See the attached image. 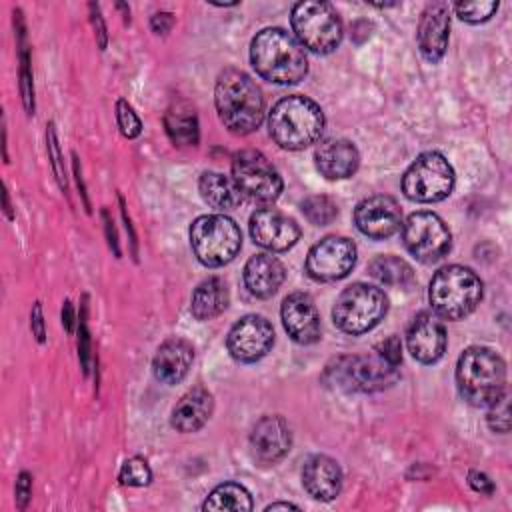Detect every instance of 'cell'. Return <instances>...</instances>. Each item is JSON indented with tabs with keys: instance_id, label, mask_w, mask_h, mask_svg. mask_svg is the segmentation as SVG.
Listing matches in <instances>:
<instances>
[{
	"instance_id": "obj_4",
	"label": "cell",
	"mask_w": 512,
	"mask_h": 512,
	"mask_svg": "<svg viewBox=\"0 0 512 512\" xmlns=\"http://www.w3.org/2000/svg\"><path fill=\"white\" fill-rule=\"evenodd\" d=\"M324 112L322 108L300 94L286 96L278 100L268 116V130L272 140L286 150H302L314 142L324 132Z\"/></svg>"
},
{
	"instance_id": "obj_26",
	"label": "cell",
	"mask_w": 512,
	"mask_h": 512,
	"mask_svg": "<svg viewBox=\"0 0 512 512\" xmlns=\"http://www.w3.org/2000/svg\"><path fill=\"white\" fill-rule=\"evenodd\" d=\"M228 306V288L226 282L218 276L202 280L192 292V316L196 320H212L222 314Z\"/></svg>"
},
{
	"instance_id": "obj_36",
	"label": "cell",
	"mask_w": 512,
	"mask_h": 512,
	"mask_svg": "<svg viewBox=\"0 0 512 512\" xmlns=\"http://www.w3.org/2000/svg\"><path fill=\"white\" fill-rule=\"evenodd\" d=\"M116 122H118L122 136H126V138H136L142 132V122H140L138 114L134 112V108L126 100L116 102Z\"/></svg>"
},
{
	"instance_id": "obj_11",
	"label": "cell",
	"mask_w": 512,
	"mask_h": 512,
	"mask_svg": "<svg viewBox=\"0 0 512 512\" xmlns=\"http://www.w3.org/2000/svg\"><path fill=\"white\" fill-rule=\"evenodd\" d=\"M402 242L416 260L432 264L450 252L452 234L434 212H414L402 224Z\"/></svg>"
},
{
	"instance_id": "obj_22",
	"label": "cell",
	"mask_w": 512,
	"mask_h": 512,
	"mask_svg": "<svg viewBox=\"0 0 512 512\" xmlns=\"http://www.w3.org/2000/svg\"><path fill=\"white\" fill-rule=\"evenodd\" d=\"M302 484L312 498L334 500L342 490V470L334 458L314 454L304 462Z\"/></svg>"
},
{
	"instance_id": "obj_6",
	"label": "cell",
	"mask_w": 512,
	"mask_h": 512,
	"mask_svg": "<svg viewBox=\"0 0 512 512\" xmlns=\"http://www.w3.org/2000/svg\"><path fill=\"white\" fill-rule=\"evenodd\" d=\"M190 246L204 266L216 268L234 260L242 246V234L232 218L224 214H204L190 226Z\"/></svg>"
},
{
	"instance_id": "obj_9",
	"label": "cell",
	"mask_w": 512,
	"mask_h": 512,
	"mask_svg": "<svg viewBox=\"0 0 512 512\" xmlns=\"http://www.w3.org/2000/svg\"><path fill=\"white\" fill-rule=\"evenodd\" d=\"M328 384L348 392H378L392 386L400 374L378 354L374 356H340L326 366Z\"/></svg>"
},
{
	"instance_id": "obj_1",
	"label": "cell",
	"mask_w": 512,
	"mask_h": 512,
	"mask_svg": "<svg viewBox=\"0 0 512 512\" xmlns=\"http://www.w3.org/2000/svg\"><path fill=\"white\" fill-rule=\"evenodd\" d=\"M254 70L274 84H298L308 72V58L300 42L282 28L260 30L250 44Z\"/></svg>"
},
{
	"instance_id": "obj_29",
	"label": "cell",
	"mask_w": 512,
	"mask_h": 512,
	"mask_svg": "<svg viewBox=\"0 0 512 512\" xmlns=\"http://www.w3.org/2000/svg\"><path fill=\"white\" fill-rule=\"evenodd\" d=\"M368 272L372 278L386 286H406L414 280L412 266L406 260L392 254L376 256L374 260H370Z\"/></svg>"
},
{
	"instance_id": "obj_48",
	"label": "cell",
	"mask_w": 512,
	"mask_h": 512,
	"mask_svg": "<svg viewBox=\"0 0 512 512\" xmlns=\"http://www.w3.org/2000/svg\"><path fill=\"white\" fill-rule=\"evenodd\" d=\"M4 212H6V216L12 220L14 218V212H12V206H10V198H8V192L4 190Z\"/></svg>"
},
{
	"instance_id": "obj_37",
	"label": "cell",
	"mask_w": 512,
	"mask_h": 512,
	"mask_svg": "<svg viewBox=\"0 0 512 512\" xmlns=\"http://www.w3.org/2000/svg\"><path fill=\"white\" fill-rule=\"evenodd\" d=\"M46 142H48V158H50V164H52V170H54V176L58 180V186L66 192L68 190V182H66V172H64V162H62V156H60V146H58V138H56V130H54V124L50 122L46 126Z\"/></svg>"
},
{
	"instance_id": "obj_39",
	"label": "cell",
	"mask_w": 512,
	"mask_h": 512,
	"mask_svg": "<svg viewBox=\"0 0 512 512\" xmlns=\"http://www.w3.org/2000/svg\"><path fill=\"white\" fill-rule=\"evenodd\" d=\"M376 354L390 366H400L402 362V342L398 336H388L376 346Z\"/></svg>"
},
{
	"instance_id": "obj_25",
	"label": "cell",
	"mask_w": 512,
	"mask_h": 512,
	"mask_svg": "<svg viewBox=\"0 0 512 512\" xmlns=\"http://www.w3.org/2000/svg\"><path fill=\"white\" fill-rule=\"evenodd\" d=\"M214 400L204 386H194L188 390L172 408L170 424L178 432H196L212 416Z\"/></svg>"
},
{
	"instance_id": "obj_15",
	"label": "cell",
	"mask_w": 512,
	"mask_h": 512,
	"mask_svg": "<svg viewBox=\"0 0 512 512\" xmlns=\"http://www.w3.org/2000/svg\"><path fill=\"white\" fill-rule=\"evenodd\" d=\"M354 224L364 236L372 240H384L400 228L402 210L392 196L376 194L358 202L354 210Z\"/></svg>"
},
{
	"instance_id": "obj_40",
	"label": "cell",
	"mask_w": 512,
	"mask_h": 512,
	"mask_svg": "<svg viewBox=\"0 0 512 512\" xmlns=\"http://www.w3.org/2000/svg\"><path fill=\"white\" fill-rule=\"evenodd\" d=\"M16 506L20 510H24L30 502V496H32V476L28 472H20L18 474V480H16Z\"/></svg>"
},
{
	"instance_id": "obj_3",
	"label": "cell",
	"mask_w": 512,
	"mask_h": 512,
	"mask_svg": "<svg viewBox=\"0 0 512 512\" xmlns=\"http://www.w3.org/2000/svg\"><path fill=\"white\" fill-rule=\"evenodd\" d=\"M456 384L472 406H490L506 392V364L486 346L466 348L456 364Z\"/></svg>"
},
{
	"instance_id": "obj_31",
	"label": "cell",
	"mask_w": 512,
	"mask_h": 512,
	"mask_svg": "<svg viewBox=\"0 0 512 512\" xmlns=\"http://www.w3.org/2000/svg\"><path fill=\"white\" fill-rule=\"evenodd\" d=\"M18 18V38H20V92H22V102L28 114H34V86H32V72H30V58L28 50L24 44V24H22V14L20 10L14 12Z\"/></svg>"
},
{
	"instance_id": "obj_47",
	"label": "cell",
	"mask_w": 512,
	"mask_h": 512,
	"mask_svg": "<svg viewBox=\"0 0 512 512\" xmlns=\"http://www.w3.org/2000/svg\"><path fill=\"white\" fill-rule=\"evenodd\" d=\"M272 510H298V506L290 504V502H274V504L266 506V512H272Z\"/></svg>"
},
{
	"instance_id": "obj_14",
	"label": "cell",
	"mask_w": 512,
	"mask_h": 512,
	"mask_svg": "<svg viewBox=\"0 0 512 512\" xmlns=\"http://www.w3.org/2000/svg\"><path fill=\"white\" fill-rule=\"evenodd\" d=\"M274 344L272 324L258 314H248L240 318L228 332L226 346L234 360L256 362L270 352Z\"/></svg>"
},
{
	"instance_id": "obj_21",
	"label": "cell",
	"mask_w": 512,
	"mask_h": 512,
	"mask_svg": "<svg viewBox=\"0 0 512 512\" xmlns=\"http://www.w3.org/2000/svg\"><path fill=\"white\" fill-rule=\"evenodd\" d=\"M314 164L318 172L328 180L350 178L360 164L358 148L344 138H330L316 146Z\"/></svg>"
},
{
	"instance_id": "obj_28",
	"label": "cell",
	"mask_w": 512,
	"mask_h": 512,
	"mask_svg": "<svg viewBox=\"0 0 512 512\" xmlns=\"http://www.w3.org/2000/svg\"><path fill=\"white\" fill-rule=\"evenodd\" d=\"M164 126H166V134L170 136V140L178 146H196L198 138H200V130H198V118L194 108H190L184 102L174 104L166 116H164Z\"/></svg>"
},
{
	"instance_id": "obj_16",
	"label": "cell",
	"mask_w": 512,
	"mask_h": 512,
	"mask_svg": "<svg viewBox=\"0 0 512 512\" xmlns=\"http://www.w3.org/2000/svg\"><path fill=\"white\" fill-rule=\"evenodd\" d=\"M250 236L266 250L284 252L300 240V226L276 208H260L250 216Z\"/></svg>"
},
{
	"instance_id": "obj_41",
	"label": "cell",
	"mask_w": 512,
	"mask_h": 512,
	"mask_svg": "<svg viewBox=\"0 0 512 512\" xmlns=\"http://www.w3.org/2000/svg\"><path fill=\"white\" fill-rule=\"evenodd\" d=\"M468 484L474 492H480V494H486V496L494 494V482L484 472L470 470L468 472Z\"/></svg>"
},
{
	"instance_id": "obj_45",
	"label": "cell",
	"mask_w": 512,
	"mask_h": 512,
	"mask_svg": "<svg viewBox=\"0 0 512 512\" xmlns=\"http://www.w3.org/2000/svg\"><path fill=\"white\" fill-rule=\"evenodd\" d=\"M102 218H104V226H106V236H108V244L114 250L116 256H120V248H118V238H116V230H114V222L110 220L108 212L102 210Z\"/></svg>"
},
{
	"instance_id": "obj_10",
	"label": "cell",
	"mask_w": 512,
	"mask_h": 512,
	"mask_svg": "<svg viewBox=\"0 0 512 512\" xmlns=\"http://www.w3.org/2000/svg\"><path fill=\"white\" fill-rule=\"evenodd\" d=\"M454 188V168L438 152L420 154L402 178V192L414 202H440Z\"/></svg>"
},
{
	"instance_id": "obj_24",
	"label": "cell",
	"mask_w": 512,
	"mask_h": 512,
	"mask_svg": "<svg viewBox=\"0 0 512 512\" xmlns=\"http://www.w3.org/2000/svg\"><path fill=\"white\" fill-rule=\"evenodd\" d=\"M286 278L284 264L266 252L254 254L244 266V284L248 292L256 298H270L276 294Z\"/></svg>"
},
{
	"instance_id": "obj_2",
	"label": "cell",
	"mask_w": 512,
	"mask_h": 512,
	"mask_svg": "<svg viewBox=\"0 0 512 512\" xmlns=\"http://www.w3.org/2000/svg\"><path fill=\"white\" fill-rule=\"evenodd\" d=\"M214 102L222 124L232 134H250L264 120L262 90L242 70L228 68L218 76Z\"/></svg>"
},
{
	"instance_id": "obj_13",
	"label": "cell",
	"mask_w": 512,
	"mask_h": 512,
	"mask_svg": "<svg viewBox=\"0 0 512 512\" xmlns=\"http://www.w3.org/2000/svg\"><path fill=\"white\" fill-rule=\"evenodd\" d=\"M356 264V244L344 236H326L306 256V272L318 282H332L348 276Z\"/></svg>"
},
{
	"instance_id": "obj_42",
	"label": "cell",
	"mask_w": 512,
	"mask_h": 512,
	"mask_svg": "<svg viewBox=\"0 0 512 512\" xmlns=\"http://www.w3.org/2000/svg\"><path fill=\"white\" fill-rule=\"evenodd\" d=\"M90 16H92V24H94V30H96V40H98V46L100 50L106 48V42H108V34H106V26H104V18L100 14V8L98 4H90Z\"/></svg>"
},
{
	"instance_id": "obj_44",
	"label": "cell",
	"mask_w": 512,
	"mask_h": 512,
	"mask_svg": "<svg viewBox=\"0 0 512 512\" xmlns=\"http://www.w3.org/2000/svg\"><path fill=\"white\" fill-rule=\"evenodd\" d=\"M174 24V16L170 12H156L152 18H150V28L156 32V34H168L170 28Z\"/></svg>"
},
{
	"instance_id": "obj_17",
	"label": "cell",
	"mask_w": 512,
	"mask_h": 512,
	"mask_svg": "<svg viewBox=\"0 0 512 512\" xmlns=\"http://www.w3.org/2000/svg\"><path fill=\"white\" fill-rule=\"evenodd\" d=\"M450 36V6L446 2H430L418 20L416 42L420 54L436 64L448 46Z\"/></svg>"
},
{
	"instance_id": "obj_18",
	"label": "cell",
	"mask_w": 512,
	"mask_h": 512,
	"mask_svg": "<svg viewBox=\"0 0 512 512\" xmlns=\"http://www.w3.org/2000/svg\"><path fill=\"white\" fill-rule=\"evenodd\" d=\"M406 344L414 360L422 364H434L444 356L446 350V330L444 324L432 312H420L414 316Z\"/></svg>"
},
{
	"instance_id": "obj_12",
	"label": "cell",
	"mask_w": 512,
	"mask_h": 512,
	"mask_svg": "<svg viewBox=\"0 0 512 512\" xmlns=\"http://www.w3.org/2000/svg\"><path fill=\"white\" fill-rule=\"evenodd\" d=\"M232 178L240 192L256 202H272L282 192V178L258 150H240L232 158Z\"/></svg>"
},
{
	"instance_id": "obj_43",
	"label": "cell",
	"mask_w": 512,
	"mask_h": 512,
	"mask_svg": "<svg viewBox=\"0 0 512 512\" xmlns=\"http://www.w3.org/2000/svg\"><path fill=\"white\" fill-rule=\"evenodd\" d=\"M30 328H32V334L36 336V340L40 344L46 342V326H44V316H42V306L40 302L34 304L32 308V314H30Z\"/></svg>"
},
{
	"instance_id": "obj_5",
	"label": "cell",
	"mask_w": 512,
	"mask_h": 512,
	"mask_svg": "<svg viewBox=\"0 0 512 512\" xmlns=\"http://www.w3.org/2000/svg\"><path fill=\"white\" fill-rule=\"evenodd\" d=\"M484 294L482 280L466 266H442L430 280L428 300L436 316L462 320L476 310Z\"/></svg>"
},
{
	"instance_id": "obj_46",
	"label": "cell",
	"mask_w": 512,
	"mask_h": 512,
	"mask_svg": "<svg viewBox=\"0 0 512 512\" xmlns=\"http://www.w3.org/2000/svg\"><path fill=\"white\" fill-rule=\"evenodd\" d=\"M62 326L68 334H72V330H74V308H72L70 300H66L64 306H62Z\"/></svg>"
},
{
	"instance_id": "obj_34",
	"label": "cell",
	"mask_w": 512,
	"mask_h": 512,
	"mask_svg": "<svg viewBox=\"0 0 512 512\" xmlns=\"http://www.w3.org/2000/svg\"><path fill=\"white\" fill-rule=\"evenodd\" d=\"M498 10V2H460L454 4V12L458 14L460 20L470 22V24H480L486 22L494 16Z\"/></svg>"
},
{
	"instance_id": "obj_7",
	"label": "cell",
	"mask_w": 512,
	"mask_h": 512,
	"mask_svg": "<svg viewBox=\"0 0 512 512\" xmlns=\"http://www.w3.org/2000/svg\"><path fill=\"white\" fill-rule=\"evenodd\" d=\"M290 24L300 46L316 54H330L342 42L340 16L326 2L304 0L294 4Z\"/></svg>"
},
{
	"instance_id": "obj_20",
	"label": "cell",
	"mask_w": 512,
	"mask_h": 512,
	"mask_svg": "<svg viewBox=\"0 0 512 512\" xmlns=\"http://www.w3.org/2000/svg\"><path fill=\"white\" fill-rule=\"evenodd\" d=\"M292 444L290 428L282 416H262L250 432L252 454L266 464L282 460Z\"/></svg>"
},
{
	"instance_id": "obj_35",
	"label": "cell",
	"mask_w": 512,
	"mask_h": 512,
	"mask_svg": "<svg viewBox=\"0 0 512 512\" xmlns=\"http://www.w3.org/2000/svg\"><path fill=\"white\" fill-rule=\"evenodd\" d=\"M486 422H488V426H490L492 432L506 434V432L510 430V400H508V390H506L496 402L490 404Z\"/></svg>"
},
{
	"instance_id": "obj_30",
	"label": "cell",
	"mask_w": 512,
	"mask_h": 512,
	"mask_svg": "<svg viewBox=\"0 0 512 512\" xmlns=\"http://www.w3.org/2000/svg\"><path fill=\"white\" fill-rule=\"evenodd\" d=\"M202 510H230V512H248L252 510L250 492L234 482H224L216 486L202 504Z\"/></svg>"
},
{
	"instance_id": "obj_32",
	"label": "cell",
	"mask_w": 512,
	"mask_h": 512,
	"mask_svg": "<svg viewBox=\"0 0 512 512\" xmlns=\"http://www.w3.org/2000/svg\"><path fill=\"white\" fill-rule=\"evenodd\" d=\"M302 212L310 224L326 226L336 218L338 208H336L334 200H330L328 196H308L302 202Z\"/></svg>"
},
{
	"instance_id": "obj_33",
	"label": "cell",
	"mask_w": 512,
	"mask_h": 512,
	"mask_svg": "<svg viewBox=\"0 0 512 512\" xmlns=\"http://www.w3.org/2000/svg\"><path fill=\"white\" fill-rule=\"evenodd\" d=\"M118 480L124 484V486H146L150 484L152 480V470L150 466L146 464L144 458H128L122 468H120V474H118Z\"/></svg>"
},
{
	"instance_id": "obj_27",
	"label": "cell",
	"mask_w": 512,
	"mask_h": 512,
	"mask_svg": "<svg viewBox=\"0 0 512 512\" xmlns=\"http://www.w3.org/2000/svg\"><path fill=\"white\" fill-rule=\"evenodd\" d=\"M198 190L202 198L218 210H234L244 200L234 178L220 172H204L198 180Z\"/></svg>"
},
{
	"instance_id": "obj_8",
	"label": "cell",
	"mask_w": 512,
	"mask_h": 512,
	"mask_svg": "<svg viewBox=\"0 0 512 512\" xmlns=\"http://www.w3.org/2000/svg\"><path fill=\"white\" fill-rule=\"evenodd\" d=\"M386 310L388 298L378 286L356 282L344 288L336 298L332 320L342 332L358 336L378 326L386 316Z\"/></svg>"
},
{
	"instance_id": "obj_19",
	"label": "cell",
	"mask_w": 512,
	"mask_h": 512,
	"mask_svg": "<svg viewBox=\"0 0 512 512\" xmlns=\"http://www.w3.org/2000/svg\"><path fill=\"white\" fill-rule=\"evenodd\" d=\"M282 324L288 336L298 344H314L320 338V316L314 300L304 292H294L284 298Z\"/></svg>"
},
{
	"instance_id": "obj_38",
	"label": "cell",
	"mask_w": 512,
	"mask_h": 512,
	"mask_svg": "<svg viewBox=\"0 0 512 512\" xmlns=\"http://www.w3.org/2000/svg\"><path fill=\"white\" fill-rule=\"evenodd\" d=\"M86 298H84V306H82V314H80V322H78V356H80V364L82 370L88 372V358H90V332H88V324H86Z\"/></svg>"
},
{
	"instance_id": "obj_23",
	"label": "cell",
	"mask_w": 512,
	"mask_h": 512,
	"mask_svg": "<svg viewBox=\"0 0 512 512\" xmlns=\"http://www.w3.org/2000/svg\"><path fill=\"white\" fill-rule=\"evenodd\" d=\"M194 360V348L184 338L164 340L152 360L156 380L162 384H178L190 370Z\"/></svg>"
}]
</instances>
